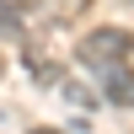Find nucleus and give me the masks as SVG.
Returning a JSON list of instances; mask_svg holds the SVG:
<instances>
[{
	"mask_svg": "<svg viewBox=\"0 0 134 134\" xmlns=\"http://www.w3.org/2000/svg\"><path fill=\"white\" fill-rule=\"evenodd\" d=\"M129 54H134V32L124 27H97V32H86L81 38V48H75V59L86 64V70H113V64H129Z\"/></svg>",
	"mask_w": 134,
	"mask_h": 134,
	"instance_id": "1",
	"label": "nucleus"
},
{
	"mask_svg": "<svg viewBox=\"0 0 134 134\" xmlns=\"http://www.w3.org/2000/svg\"><path fill=\"white\" fill-rule=\"evenodd\" d=\"M102 97H107L113 107H134V70H129V64L102 70Z\"/></svg>",
	"mask_w": 134,
	"mask_h": 134,
	"instance_id": "2",
	"label": "nucleus"
},
{
	"mask_svg": "<svg viewBox=\"0 0 134 134\" xmlns=\"http://www.w3.org/2000/svg\"><path fill=\"white\" fill-rule=\"evenodd\" d=\"M21 64H27V75H32L38 86H59V81H64L59 59H48V54H43V48H32V43H27V54H21Z\"/></svg>",
	"mask_w": 134,
	"mask_h": 134,
	"instance_id": "3",
	"label": "nucleus"
},
{
	"mask_svg": "<svg viewBox=\"0 0 134 134\" xmlns=\"http://www.w3.org/2000/svg\"><path fill=\"white\" fill-rule=\"evenodd\" d=\"M21 32H27L21 27V5L16 0H0V38H21Z\"/></svg>",
	"mask_w": 134,
	"mask_h": 134,
	"instance_id": "4",
	"label": "nucleus"
},
{
	"mask_svg": "<svg viewBox=\"0 0 134 134\" xmlns=\"http://www.w3.org/2000/svg\"><path fill=\"white\" fill-rule=\"evenodd\" d=\"M64 97H70V102H75V107H91V102H97V97H91V91H86V86H75V81H70V86H64Z\"/></svg>",
	"mask_w": 134,
	"mask_h": 134,
	"instance_id": "5",
	"label": "nucleus"
},
{
	"mask_svg": "<svg viewBox=\"0 0 134 134\" xmlns=\"http://www.w3.org/2000/svg\"><path fill=\"white\" fill-rule=\"evenodd\" d=\"M27 134H59V129H27Z\"/></svg>",
	"mask_w": 134,
	"mask_h": 134,
	"instance_id": "6",
	"label": "nucleus"
},
{
	"mask_svg": "<svg viewBox=\"0 0 134 134\" xmlns=\"http://www.w3.org/2000/svg\"><path fill=\"white\" fill-rule=\"evenodd\" d=\"M0 70H5V64H0Z\"/></svg>",
	"mask_w": 134,
	"mask_h": 134,
	"instance_id": "7",
	"label": "nucleus"
}]
</instances>
